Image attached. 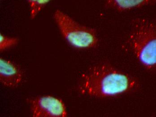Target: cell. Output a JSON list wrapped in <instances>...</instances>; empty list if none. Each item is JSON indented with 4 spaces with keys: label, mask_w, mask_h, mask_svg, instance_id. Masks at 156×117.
<instances>
[{
    "label": "cell",
    "mask_w": 156,
    "mask_h": 117,
    "mask_svg": "<svg viewBox=\"0 0 156 117\" xmlns=\"http://www.w3.org/2000/svg\"><path fill=\"white\" fill-rule=\"evenodd\" d=\"M133 76L106 64L96 65L83 74L78 85L81 93L98 98L115 97L138 86Z\"/></svg>",
    "instance_id": "cell-1"
},
{
    "label": "cell",
    "mask_w": 156,
    "mask_h": 117,
    "mask_svg": "<svg viewBox=\"0 0 156 117\" xmlns=\"http://www.w3.org/2000/svg\"><path fill=\"white\" fill-rule=\"evenodd\" d=\"M128 44L141 64L148 71L156 72V20L134 19Z\"/></svg>",
    "instance_id": "cell-2"
},
{
    "label": "cell",
    "mask_w": 156,
    "mask_h": 117,
    "mask_svg": "<svg viewBox=\"0 0 156 117\" xmlns=\"http://www.w3.org/2000/svg\"><path fill=\"white\" fill-rule=\"evenodd\" d=\"M53 17L62 36L71 46L91 49L98 44V37L94 28L79 23L60 9L55 10Z\"/></svg>",
    "instance_id": "cell-3"
},
{
    "label": "cell",
    "mask_w": 156,
    "mask_h": 117,
    "mask_svg": "<svg viewBox=\"0 0 156 117\" xmlns=\"http://www.w3.org/2000/svg\"><path fill=\"white\" fill-rule=\"evenodd\" d=\"M33 117H66V107L60 99L51 96H43L27 99Z\"/></svg>",
    "instance_id": "cell-4"
},
{
    "label": "cell",
    "mask_w": 156,
    "mask_h": 117,
    "mask_svg": "<svg viewBox=\"0 0 156 117\" xmlns=\"http://www.w3.org/2000/svg\"><path fill=\"white\" fill-rule=\"evenodd\" d=\"M23 73L18 65L9 60L0 58V82L3 85L15 88L21 82Z\"/></svg>",
    "instance_id": "cell-5"
},
{
    "label": "cell",
    "mask_w": 156,
    "mask_h": 117,
    "mask_svg": "<svg viewBox=\"0 0 156 117\" xmlns=\"http://www.w3.org/2000/svg\"><path fill=\"white\" fill-rule=\"evenodd\" d=\"M156 0H106L105 7L119 12L156 5Z\"/></svg>",
    "instance_id": "cell-6"
},
{
    "label": "cell",
    "mask_w": 156,
    "mask_h": 117,
    "mask_svg": "<svg viewBox=\"0 0 156 117\" xmlns=\"http://www.w3.org/2000/svg\"><path fill=\"white\" fill-rule=\"evenodd\" d=\"M19 42L16 37H9L0 34V50L1 52L16 46Z\"/></svg>",
    "instance_id": "cell-7"
},
{
    "label": "cell",
    "mask_w": 156,
    "mask_h": 117,
    "mask_svg": "<svg viewBox=\"0 0 156 117\" xmlns=\"http://www.w3.org/2000/svg\"><path fill=\"white\" fill-rule=\"evenodd\" d=\"M50 0H36L33 5L29 7L30 17L31 20H34L40 12L46 6Z\"/></svg>",
    "instance_id": "cell-8"
},
{
    "label": "cell",
    "mask_w": 156,
    "mask_h": 117,
    "mask_svg": "<svg viewBox=\"0 0 156 117\" xmlns=\"http://www.w3.org/2000/svg\"><path fill=\"white\" fill-rule=\"evenodd\" d=\"M27 2H28V4H29V7H30L34 4L36 0H27Z\"/></svg>",
    "instance_id": "cell-9"
}]
</instances>
